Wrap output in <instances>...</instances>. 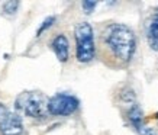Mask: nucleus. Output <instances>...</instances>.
Returning a JSON list of instances; mask_svg holds the SVG:
<instances>
[{"label": "nucleus", "mask_w": 158, "mask_h": 135, "mask_svg": "<svg viewBox=\"0 0 158 135\" xmlns=\"http://www.w3.org/2000/svg\"><path fill=\"white\" fill-rule=\"evenodd\" d=\"M102 54L112 64L128 65L136 51V36L129 26L123 23L107 25L100 36Z\"/></svg>", "instance_id": "f257e3e1"}, {"label": "nucleus", "mask_w": 158, "mask_h": 135, "mask_svg": "<svg viewBox=\"0 0 158 135\" xmlns=\"http://www.w3.org/2000/svg\"><path fill=\"white\" fill-rule=\"evenodd\" d=\"M48 100L39 92H23L16 97L15 108L29 118H45L48 115Z\"/></svg>", "instance_id": "f03ea898"}, {"label": "nucleus", "mask_w": 158, "mask_h": 135, "mask_svg": "<svg viewBox=\"0 0 158 135\" xmlns=\"http://www.w3.org/2000/svg\"><path fill=\"white\" fill-rule=\"evenodd\" d=\"M76 35V57L80 63H90L96 55V45H94V32L90 23L80 22L74 29Z\"/></svg>", "instance_id": "7ed1b4c3"}, {"label": "nucleus", "mask_w": 158, "mask_h": 135, "mask_svg": "<svg viewBox=\"0 0 158 135\" xmlns=\"http://www.w3.org/2000/svg\"><path fill=\"white\" fill-rule=\"evenodd\" d=\"M80 108V102L76 96L67 93H57L48 100V113L54 116H68Z\"/></svg>", "instance_id": "20e7f679"}, {"label": "nucleus", "mask_w": 158, "mask_h": 135, "mask_svg": "<svg viewBox=\"0 0 158 135\" xmlns=\"http://www.w3.org/2000/svg\"><path fill=\"white\" fill-rule=\"evenodd\" d=\"M22 132H23L22 118L16 112L9 111L5 103H0V134L22 135Z\"/></svg>", "instance_id": "39448f33"}, {"label": "nucleus", "mask_w": 158, "mask_h": 135, "mask_svg": "<svg viewBox=\"0 0 158 135\" xmlns=\"http://www.w3.org/2000/svg\"><path fill=\"white\" fill-rule=\"evenodd\" d=\"M128 119L139 135H155V131L144 124V113L138 103H132L128 111Z\"/></svg>", "instance_id": "423d86ee"}, {"label": "nucleus", "mask_w": 158, "mask_h": 135, "mask_svg": "<svg viewBox=\"0 0 158 135\" xmlns=\"http://www.w3.org/2000/svg\"><path fill=\"white\" fill-rule=\"evenodd\" d=\"M51 48L55 53L60 63H67L70 57V48H68V39L65 35H57L51 42Z\"/></svg>", "instance_id": "0eeeda50"}, {"label": "nucleus", "mask_w": 158, "mask_h": 135, "mask_svg": "<svg viewBox=\"0 0 158 135\" xmlns=\"http://www.w3.org/2000/svg\"><path fill=\"white\" fill-rule=\"evenodd\" d=\"M147 38H148L149 47L154 51H158V10L151 16V19L148 20Z\"/></svg>", "instance_id": "6e6552de"}, {"label": "nucleus", "mask_w": 158, "mask_h": 135, "mask_svg": "<svg viewBox=\"0 0 158 135\" xmlns=\"http://www.w3.org/2000/svg\"><path fill=\"white\" fill-rule=\"evenodd\" d=\"M18 7H19V2L18 0H9L3 3V15L5 16H15L16 12H18Z\"/></svg>", "instance_id": "1a4fd4ad"}, {"label": "nucleus", "mask_w": 158, "mask_h": 135, "mask_svg": "<svg viewBox=\"0 0 158 135\" xmlns=\"http://www.w3.org/2000/svg\"><path fill=\"white\" fill-rule=\"evenodd\" d=\"M55 19H57L55 16H48V18H47V19H45V20L42 22V25L39 26L38 31H36V36H41V35H42L44 32L47 31V29L51 28V26L54 25V22H55Z\"/></svg>", "instance_id": "9d476101"}, {"label": "nucleus", "mask_w": 158, "mask_h": 135, "mask_svg": "<svg viewBox=\"0 0 158 135\" xmlns=\"http://www.w3.org/2000/svg\"><path fill=\"white\" fill-rule=\"evenodd\" d=\"M96 6H97V2H89V0H84V2L81 3V7L84 9L86 13H91L93 10L96 9Z\"/></svg>", "instance_id": "9b49d317"}, {"label": "nucleus", "mask_w": 158, "mask_h": 135, "mask_svg": "<svg viewBox=\"0 0 158 135\" xmlns=\"http://www.w3.org/2000/svg\"><path fill=\"white\" fill-rule=\"evenodd\" d=\"M155 119H157V122H158V112L155 113Z\"/></svg>", "instance_id": "f8f14e48"}]
</instances>
